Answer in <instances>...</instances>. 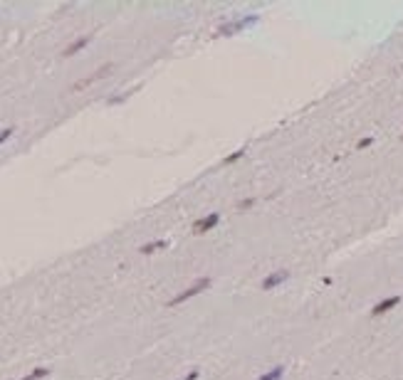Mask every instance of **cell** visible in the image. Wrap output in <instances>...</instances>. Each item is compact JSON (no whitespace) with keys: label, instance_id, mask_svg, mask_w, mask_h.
I'll return each mask as SVG.
<instances>
[{"label":"cell","instance_id":"obj_8","mask_svg":"<svg viewBox=\"0 0 403 380\" xmlns=\"http://www.w3.org/2000/svg\"><path fill=\"white\" fill-rule=\"evenodd\" d=\"M166 247H168V240H153V242L141 245V247H138V252L141 254H153V252H158V250H166Z\"/></svg>","mask_w":403,"mask_h":380},{"label":"cell","instance_id":"obj_9","mask_svg":"<svg viewBox=\"0 0 403 380\" xmlns=\"http://www.w3.org/2000/svg\"><path fill=\"white\" fill-rule=\"evenodd\" d=\"M282 378H284V366H274L268 373H263L258 380H282Z\"/></svg>","mask_w":403,"mask_h":380},{"label":"cell","instance_id":"obj_7","mask_svg":"<svg viewBox=\"0 0 403 380\" xmlns=\"http://www.w3.org/2000/svg\"><path fill=\"white\" fill-rule=\"evenodd\" d=\"M89 42H92V37H89V35H82V37L72 40V42H69L67 47H65L62 57H74V55H77V52H82V50H84V47H87Z\"/></svg>","mask_w":403,"mask_h":380},{"label":"cell","instance_id":"obj_2","mask_svg":"<svg viewBox=\"0 0 403 380\" xmlns=\"http://www.w3.org/2000/svg\"><path fill=\"white\" fill-rule=\"evenodd\" d=\"M210 284H213V279H210V277H198L191 286H186L183 291H178V294L168 301V306H181L183 301H188V299H193V296L203 294L205 289H210Z\"/></svg>","mask_w":403,"mask_h":380},{"label":"cell","instance_id":"obj_4","mask_svg":"<svg viewBox=\"0 0 403 380\" xmlns=\"http://www.w3.org/2000/svg\"><path fill=\"white\" fill-rule=\"evenodd\" d=\"M287 279H289V272H287V269H277V272L268 274V277L260 282V286H263V291H272V289L282 286Z\"/></svg>","mask_w":403,"mask_h":380},{"label":"cell","instance_id":"obj_1","mask_svg":"<svg viewBox=\"0 0 403 380\" xmlns=\"http://www.w3.org/2000/svg\"><path fill=\"white\" fill-rule=\"evenodd\" d=\"M255 22H258V15H243L238 20H225V22L218 25V37H233V35L253 27Z\"/></svg>","mask_w":403,"mask_h":380},{"label":"cell","instance_id":"obj_6","mask_svg":"<svg viewBox=\"0 0 403 380\" xmlns=\"http://www.w3.org/2000/svg\"><path fill=\"white\" fill-rule=\"evenodd\" d=\"M399 304H401V296H399V294H394V296H386V299H381L379 304H374V309H371V316H384V314L394 311V309H396Z\"/></svg>","mask_w":403,"mask_h":380},{"label":"cell","instance_id":"obj_10","mask_svg":"<svg viewBox=\"0 0 403 380\" xmlns=\"http://www.w3.org/2000/svg\"><path fill=\"white\" fill-rule=\"evenodd\" d=\"M245 153H248V148L243 146V148H238V151H233L230 156H225V158L220 161V166H230V163H238V161H240V158H243Z\"/></svg>","mask_w":403,"mask_h":380},{"label":"cell","instance_id":"obj_12","mask_svg":"<svg viewBox=\"0 0 403 380\" xmlns=\"http://www.w3.org/2000/svg\"><path fill=\"white\" fill-rule=\"evenodd\" d=\"M255 197H243V200H238V210H250V207H255Z\"/></svg>","mask_w":403,"mask_h":380},{"label":"cell","instance_id":"obj_13","mask_svg":"<svg viewBox=\"0 0 403 380\" xmlns=\"http://www.w3.org/2000/svg\"><path fill=\"white\" fill-rule=\"evenodd\" d=\"M371 143H374V136H366V138H361V141L356 143V148H359V151H364V148H369Z\"/></svg>","mask_w":403,"mask_h":380},{"label":"cell","instance_id":"obj_14","mask_svg":"<svg viewBox=\"0 0 403 380\" xmlns=\"http://www.w3.org/2000/svg\"><path fill=\"white\" fill-rule=\"evenodd\" d=\"M12 131H15V128H2V131H0V143H5V141L12 136Z\"/></svg>","mask_w":403,"mask_h":380},{"label":"cell","instance_id":"obj_15","mask_svg":"<svg viewBox=\"0 0 403 380\" xmlns=\"http://www.w3.org/2000/svg\"><path fill=\"white\" fill-rule=\"evenodd\" d=\"M401 138H403V136H401Z\"/></svg>","mask_w":403,"mask_h":380},{"label":"cell","instance_id":"obj_11","mask_svg":"<svg viewBox=\"0 0 403 380\" xmlns=\"http://www.w3.org/2000/svg\"><path fill=\"white\" fill-rule=\"evenodd\" d=\"M47 376H50V371H47V368H35L32 373L22 376L20 380H42V378H47Z\"/></svg>","mask_w":403,"mask_h":380},{"label":"cell","instance_id":"obj_3","mask_svg":"<svg viewBox=\"0 0 403 380\" xmlns=\"http://www.w3.org/2000/svg\"><path fill=\"white\" fill-rule=\"evenodd\" d=\"M218 222H220V212L203 215V217H198V220H193V225H191V235H196V237L208 235L210 230H215V227H218Z\"/></svg>","mask_w":403,"mask_h":380},{"label":"cell","instance_id":"obj_5","mask_svg":"<svg viewBox=\"0 0 403 380\" xmlns=\"http://www.w3.org/2000/svg\"><path fill=\"white\" fill-rule=\"evenodd\" d=\"M112 69H114V64H102V67H99L97 72H92L89 77H84V79H79V82H74V84H72V89H74V92H79V89H84V87H89V84H94V82H99V79H102L104 74H109Z\"/></svg>","mask_w":403,"mask_h":380}]
</instances>
